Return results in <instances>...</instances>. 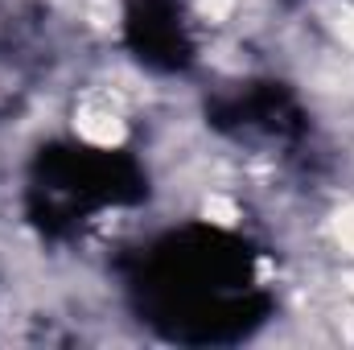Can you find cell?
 Segmentation results:
<instances>
[{
    "label": "cell",
    "mask_w": 354,
    "mask_h": 350,
    "mask_svg": "<svg viewBox=\"0 0 354 350\" xmlns=\"http://www.w3.org/2000/svg\"><path fill=\"white\" fill-rule=\"evenodd\" d=\"M149 256V276L136 284L140 305H149V322L165 326L181 342H227L243 338L264 309L256 305V272L248 252L227 243L223 235H206L198 248L185 239H165Z\"/></svg>",
    "instance_id": "obj_1"
}]
</instances>
